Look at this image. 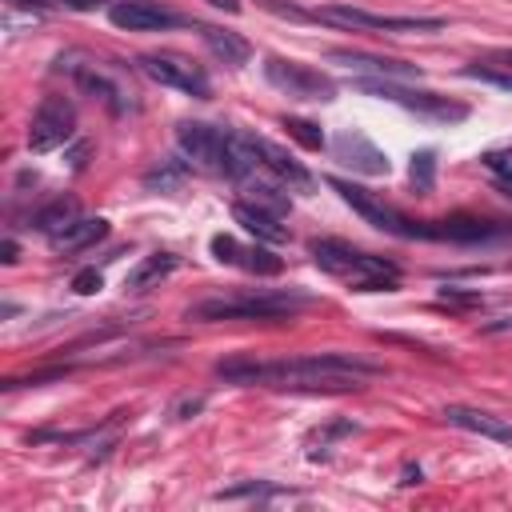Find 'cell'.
<instances>
[{
    "instance_id": "1",
    "label": "cell",
    "mask_w": 512,
    "mask_h": 512,
    "mask_svg": "<svg viewBox=\"0 0 512 512\" xmlns=\"http://www.w3.org/2000/svg\"><path fill=\"white\" fill-rule=\"evenodd\" d=\"M380 364L348 356V352H308L284 360H220L216 376L228 384H260V388H296V392H348L360 388L364 376H376Z\"/></svg>"
},
{
    "instance_id": "2",
    "label": "cell",
    "mask_w": 512,
    "mask_h": 512,
    "mask_svg": "<svg viewBox=\"0 0 512 512\" xmlns=\"http://www.w3.org/2000/svg\"><path fill=\"white\" fill-rule=\"evenodd\" d=\"M176 144L196 168H204L212 176H224V180H248L252 168H256L252 152L244 148V140L236 132H224V128L204 124V120H180L176 124Z\"/></svg>"
},
{
    "instance_id": "3",
    "label": "cell",
    "mask_w": 512,
    "mask_h": 512,
    "mask_svg": "<svg viewBox=\"0 0 512 512\" xmlns=\"http://www.w3.org/2000/svg\"><path fill=\"white\" fill-rule=\"evenodd\" d=\"M308 252L316 260V268H324L328 276L344 280L356 292H392L400 284V268L392 260L360 252V248H352L344 240H312Z\"/></svg>"
},
{
    "instance_id": "4",
    "label": "cell",
    "mask_w": 512,
    "mask_h": 512,
    "mask_svg": "<svg viewBox=\"0 0 512 512\" xmlns=\"http://www.w3.org/2000/svg\"><path fill=\"white\" fill-rule=\"evenodd\" d=\"M308 296L300 292H240V296H212L188 308V320H284L304 308Z\"/></svg>"
},
{
    "instance_id": "5",
    "label": "cell",
    "mask_w": 512,
    "mask_h": 512,
    "mask_svg": "<svg viewBox=\"0 0 512 512\" xmlns=\"http://www.w3.org/2000/svg\"><path fill=\"white\" fill-rule=\"evenodd\" d=\"M356 88L368 92V96H380V100H388L404 112H416L420 120H432V124H456V120L468 116V104H456V100H448L440 92H428V88H408L400 80L364 76V80H356Z\"/></svg>"
},
{
    "instance_id": "6",
    "label": "cell",
    "mask_w": 512,
    "mask_h": 512,
    "mask_svg": "<svg viewBox=\"0 0 512 512\" xmlns=\"http://www.w3.org/2000/svg\"><path fill=\"white\" fill-rule=\"evenodd\" d=\"M312 20L340 24V28H368V32H436L444 28L440 16H384V12H364L352 4H324L312 12Z\"/></svg>"
},
{
    "instance_id": "7",
    "label": "cell",
    "mask_w": 512,
    "mask_h": 512,
    "mask_svg": "<svg viewBox=\"0 0 512 512\" xmlns=\"http://www.w3.org/2000/svg\"><path fill=\"white\" fill-rule=\"evenodd\" d=\"M328 188H332V192H340V200H344L356 216H364L372 228H380V232H388V236L416 240V220H408L400 208L384 204L376 192H368V188H360V184H352V180H340V176H332V180H328Z\"/></svg>"
},
{
    "instance_id": "8",
    "label": "cell",
    "mask_w": 512,
    "mask_h": 512,
    "mask_svg": "<svg viewBox=\"0 0 512 512\" xmlns=\"http://www.w3.org/2000/svg\"><path fill=\"white\" fill-rule=\"evenodd\" d=\"M264 80L272 88H280L284 96H292V100H320V104L336 100V80L316 72V68H308V64H300V60L268 56L264 60Z\"/></svg>"
},
{
    "instance_id": "9",
    "label": "cell",
    "mask_w": 512,
    "mask_h": 512,
    "mask_svg": "<svg viewBox=\"0 0 512 512\" xmlns=\"http://www.w3.org/2000/svg\"><path fill=\"white\" fill-rule=\"evenodd\" d=\"M140 72L148 80H156L160 88H176V92H188L196 100H208L212 96V84H208V72L184 56H172V52H148L136 60Z\"/></svg>"
},
{
    "instance_id": "10",
    "label": "cell",
    "mask_w": 512,
    "mask_h": 512,
    "mask_svg": "<svg viewBox=\"0 0 512 512\" xmlns=\"http://www.w3.org/2000/svg\"><path fill=\"white\" fill-rule=\"evenodd\" d=\"M76 132V108L68 96H44L32 112L28 124V148L32 152H52L60 144H68Z\"/></svg>"
},
{
    "instance_id": "11",
    "label": "cell",
    "mask_w": 512,
    "mask_h": 512,
    "mask_svg": "<svg viewBox=\"0 0 512 512\" xmlns=\"http://www.w3.org/2000/svg\"><path fill=\"white\" fill-rule=\"evenodd\" d=\"M108 20L116 28H124V32H164V28H180L184 24L172 8H164L156 0H116L108 8Z\"/></svg>"
},
{
    "instance_id": "12",
    "label": "cell",
    "mask_w": 512,
    "mask_h": 512,
    "mask_svg": "<svg viewBox=\"0 0 512 512\" xmlns=\"http://www.w3.org/2000/svg\"><path fill=\"white\" fill-rule=\"evenodd\" d=\"M240 140H244V148L252 152V160H256L260 168H268L276 180H284V184H292V188H300V192H308V188H312L308 168H304L300 160H292L284 148H276V144H272V140H264V136H248V132H240Z\"/></svg>"
},
{
    "instance_id": "13",
    "label": "cell",
    "mask_w": 512,
    "mask_h": 512,
    "mask_svg": "<svg viewBox=\"0 0 512 512\" xmlns=\"http://www.w3.org/2000/svg\"><path fill=\"white\" fill-rule=\"evenodd\" d=\"M332 152H336V160H340V164H348V168H356V172H364V176H388V172H392L388 156H384V152H380L364 132H356V128L336 132Z\"/></svg>"
},
{
    "instance_id": "14",
    "label": "cell",
    "mask_w": 512,
    "mask_h": 512,
    "mask_svg": "<svg viewBox=\"0 0 512 512\" xmlns=\"http://www.w3.org/2000/svg\"><path fill=\"white\" fill-rule=\"evenodd\" d=\"M212 256L220 260V264H232V268H244V272H256V276H276L280 268H284V260L280 256H272L268 248H260V244H240V240H232V236H212Z\"/></svg>"
},
{
    "instance_id": "15",
    "label": "cell",
    "mask_w": 512,
    "mask_h": 512,
    "mask_svg": "<svg viewBox=\"0 0 512 512\" xmlns=\"http://www.w3.org/2000/svg\"><path fill=\"white\" fill-rule=\"evenodd\" d=\"M444 420L452 428H464V432H476L484 440H496V444H512V424L504 416H492L484 408H468V404H448L444 408Z\"/></svg>"
},
{
    "instance_id": "16",
    "label": "cell",
    "mask_w": 512,
    "mask_h": 512,
    "mask_svg": "<svg viewBox=\"0 0 512 512\" xmlns=\"http://www.w3.org/2000/svg\"><path fill=\"white\" fill-rule=\"evenodd\" d=\"M328 60L336 64H348L356 72H372V76H384V80H412L420 76L416 64H404V60H388V56H368V52H348V48H332Z\"/></svg>"
},
{
    "instance_id": "17",
    "label": "cell",
    "mask_w": 512,
    "mask_h": 512,
    "mask_svg": "<svg viewBox=\"0 0 512 512\" xmlns=\"http://www.w3.org/2000/svg\"><path fill=\"white\" fill-rule=\"evenodd\" d=\"M232 220H236L248 236H256V240H268V244H284V240H288V228L280 224V216L268 212V208H260V204L236 200V204H232Z\"/></svg>"
},
{
    "instance_id": "18",
    "label": "cell",
    "mask_w": 512,
    "mask_h": 512,
    "mask_svg": "<svg viewBox=\"0 0 512 512\" xmlns=\"http://www.w3.org/2000/svg\"><path fill=\"white\" fill-rule=\"evenodd\" d=\"M104 232H108V220H100V216H76L68 228H60L56 236H48V244H52L56 252L72 256V252H84V248H92L96 240H104Z\"/></svg>"
},
{
    "instance_id": "19",
    "label": "cell",
    "mask_w": 512,
    "mask_h": 512,
    "mask_svg": "<svg viewBox=\"0 0 512 512\" xmlns=\"http://www.w3.org/2000/svg\"><path fill=\"white\" fill-rule=\"evenodd\" d=\"M196 32H200V40L208 44V52H212L216 60H224V64H232V68H240V64L252 60V44H248L244 36L224 32V28H216V24H196Z\"/></svg>"
},
{
    "instance_id": "20",
    "label": "cell",
    "mask_w": 512,
    "mask_h": 512,
    "mask_svg": "<svg viewBox=\"0 0 512 512\" xmlns=\"http://www.w3.org/2000/svg\"><path fill=\"white\" fill-rule=\"evenodd\" d=\"M72 76H76V84L92 96V100H104L108 104V112H124V100H120V88L104 76V72H96V68H80V64H72Z\"/></svg>"
},
{
    "instance_id": "21",
    "label": "cell",
    "mask_w": 512,
    "mask_h": 512,
    "mask_svg": "<svg viewBox=\"0 0 512 512\" xmlns=\"http://www.w3.org/2000/svg\"><path fill=\"white\" fill-rule=\"evenodd\" d=\"M76 216H80V204H76L72 196H60V200L44 204V208L32 216V228H36V232H44V236H56V232H60V228H68Z\"/></svg>"
},
{
    "instance_id": "22",
    "label": "cell",
    "mask_w": 512,
    "mask_h": 512,
    "mask_svg": "<svg viewBox=\"0 0 512 512\" xmlns=\"http://www.w3.org/2000/svg\"><path fill=\"white\" fill-rule=\"evenodd\" d=\"M176 268V256L172 252H152V256H144L140 264H136V272L128 276V288H148V284H156V280H164L168 272Z\"/></svg>"
},
{
    "instance_id": "23",
    "label": "cell",
    "mask_w": 512,
    "mask_h": 512,
    "mask_svg": "<svg viewBox=\"0 0 512 512\" xmlns=\"http://www.w3.org/2000/svg\"><path fill=\"white\" fill-rule=\"evenodd\" d=\"M408 176H412V188H416L420 196H428V192H432V184H436V152H432V148L416 152V156H412Z\"/></svg>"
},
{
    "instance_id": "24",
    "label": "cell",
    "mask_w": 512,
    "mask_h": 512,
    "mask_svg": "<svg viewBox=\"0 0 512 512\" xmlns=\"http://www.w3.org/2000/svg\"><path fill=\"white\" fill-rule=\"evenodd\" d=\"M284 128H288V136H296L304 148H324V132H320L312 120H296V116H284Z\"/></svg>"
},
{
    "instance_id": "25",
    "label": "cell",
    "mask_w": 512,
    "mask_h": 512,
    "mask_svg": "<svg viewBox=\"0 0 512 512\" xmlns=\"http://www.w3.org/2000/svg\"><path fill=\"white\" fill-rule=\"evenodd\" d=\"M484 168L496 176V184L512 196V152H488L484 156Z\"/></svg>"
},
{
    "instance_id": "26",
    "label": "cell",
    "mask_w": 512,
    "mask_h": 512,
    "mask_svg": "<svg viewBox=\"0 0 512 512\" xmlns=\"http://www.w3.org/2000/svg\"><path fill=\"white\" fill-rule=\"evenodd\" d=\"M464 76H472V80H484V84H496V88L512 92V72H500V68H484V64H472V68H464Z\"/></svg>"
},
{
    "instance_id": "27",
    "label": "cell",
    "mask_w": 512,
    "mask_h": 512,
    "mask_svg": "<svg viewBox=\"0 0 512 512\" xmlns=\"http://www.w3.org/2000/svg\"><path fill=\"white\" fill-rule=\"evenodd\" d=\"M100 288H104L100 268H80V272L72 276V292H76V296H92V292H100Z\"/></svg>"
},
{
    "instance_id": "28",
    "label": "cell",
    "mask_w": 512,
    "mask_h": 512,
    "mask_svg": "<svg viewBox=\"0 0 512 512\" xmlns=\"http://www.w3.org/2000/svg\"><path fill=\"white\" fill-rule=\"evenodd\" d=\"M440 304H456V308H472V304H480V292H460V288H444V292H440Z\"/></svg>"
},
{
    "instance_id": "29",
    "label": "cell",
    "mask_w": 512,
    "mask_h": 512,
    "mask_svg": "<svg viewBox=\"0 0 512 512\" xmlns=\"http://www.w3.org/2000/svg\"><path fill=\"white\" fill-rule=\"evenodd\" d=\"M200 404H204V400H200V396H192V400H184V404L176 408V416H180V420H188V412L196 416V412H200Z\"/></svg>"
},
{
    "instance_id": "30",
    "label": "cell",
    "mask_w": 512,
    "mask_h": 512,
    "mask_svg": "<svg viewBox=\"0 0 512 512\" xmlns=\"http://www.w3.org/2000/svg\"><path fill=\"white\" fill-rule=\"evenodd\" d=\"M484 332H488V336H496V332H512V316H508V320H492V324H484Z\"/></svg>"
},
{
    "instance_id": "31",
    "label": "cell",
    "mask_w": 512,
    "mask_h": 512,
    "mask_svg": "<svg viewBox=\"0 0 512 512\" xmlns=\"http://www.w3.org/2000/svg\"><path fill=\"white\" fill-rule=\"evenodd\" d=\"M212 8H224V12H240V0H204Z\"/></svg>"
},
{
    "instance_id": "32",
    "label": "cell",
    "mask_w": 512,
    "mask_h": 512,
    "mask_svg": "<svg viewBox=\"0 0 512 512\" xmlns=\"http://www.w3.org/2000/svg\"><path fill=\"white\" fill-rule=\"evenodd\" d=\"M16 260V240H4V264H12Z\"/></svg>"
},
{
    "instance_id": "33",
    "label": "cell",
    "mask_w": 512,
    "mask_h": 512,
    "mask_svg": "<svg viewBox=\"0 0 512 512\" xmlns=\"http://www.w3.org/2000/svg\"><path fill=\"white\" fill-rule=\"evenodd\" d=\"M64 4H68V8H80V12H84V8H96L100 0H64Z\"/></svg>"
},
{
    "instance_id": "34",
    "label": "cell",
    "mask_w": 512,
    "mask_h": 512,
    "mask_svg": "<svg viewBox=\"0 0 512 512\" xmlns=\"http://www.w3.org/2000/svg\"><path fill=\"white\" fill-rule=\"evenodd\" d=\"M492 60H496V64H508V68H512V52H492Z\"/></svg>"
}]
</instances>
